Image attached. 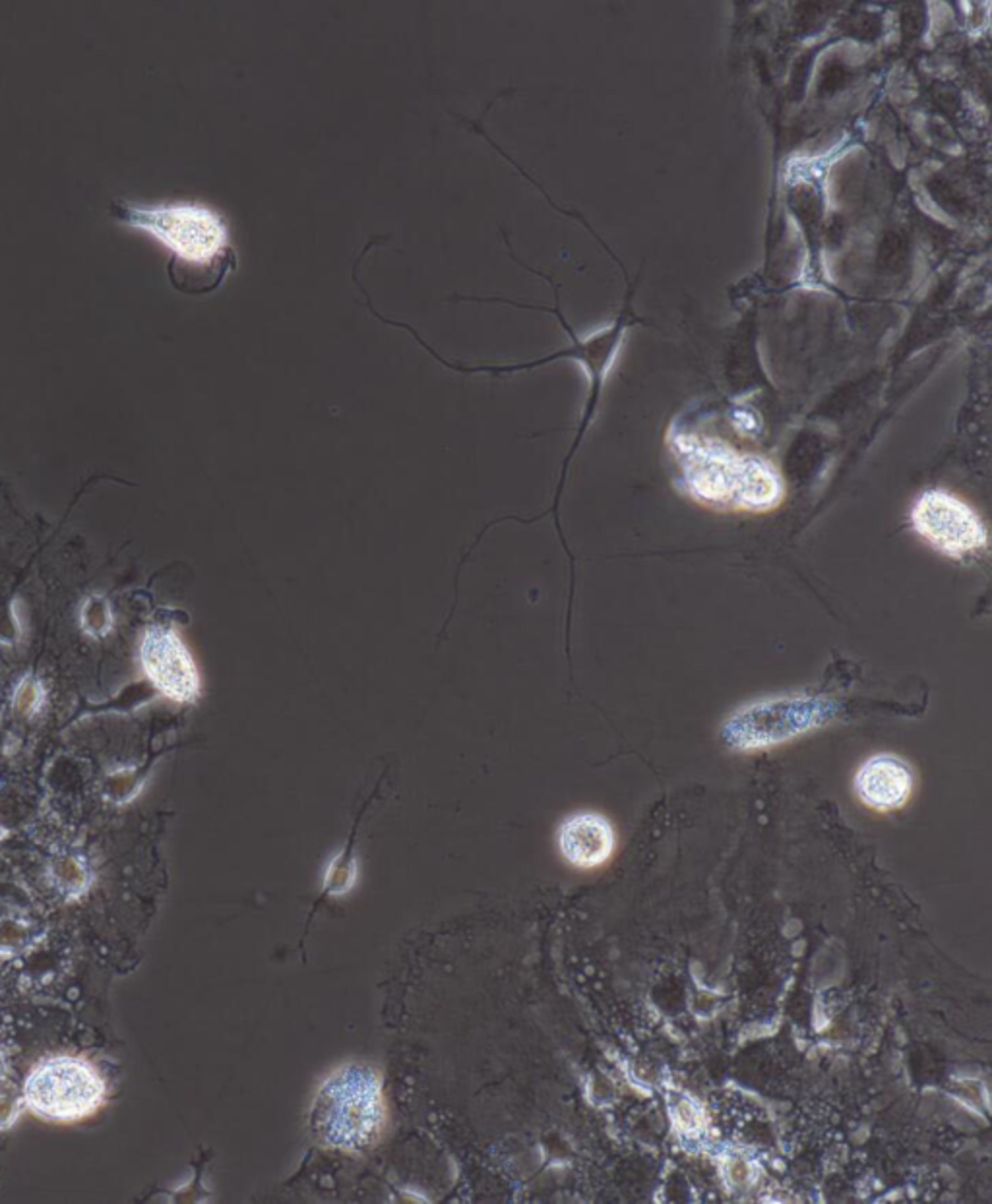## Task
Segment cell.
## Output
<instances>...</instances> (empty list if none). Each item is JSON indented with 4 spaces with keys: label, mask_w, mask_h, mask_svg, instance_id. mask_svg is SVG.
Masks as SVG:
<instances>
[{
    "label": "cell",
    "mask_w": 992,
    "mask_h": 1204,
    "mask_svg": "<svg viewBox=\"0 0 992 1204\" xmlns=\"http://www.w3.org/2000/svg\"><path fill=\"white\" fill-rule=\"evenodd\" d=\"M119 223L154 238L170 252L167 277L189 296L212 294L237 271L238 256L224 215L192 200L126 202L111 205Z\"/></svg>",
    "instance_id": "6da1fadb"
},
{
    "label": "cell",
    "mask_w": 992,
    "mask_h": 1204,
    "mask_svg": "<svg viewBox=\"0 0 992 1204\" xmlns=\"http://www.w3.org/2000/svg\"><path fill=\"white\" fill-rule=\"evenodd\" d=\"M669 448L680 471V490L702 506L767 514L785 500L783 474L764 455L687 430H673Z\"/></svg>",
    "instance_id": "7a4b0ae2"
},
{
    "label": "cell",
    "mask_w": 992,
    "mask_h": 1204,
    "mask_svg": "<svg viewBox=\"0 0 992 1204\" xmlns=\"http://www.w3.org/2000/svg\"><path fill=\"white\" fill-rule=\"evenodd\" d=\"M502 240H504V247H507L508 256H510V258L514 259V262H516L518 266H521L524 270H528L531 271V273H535V275H539L542 280H545V282L551 285V289L554 291L553 308H551V306H542V304L516 303V301H512V299H500V296H477V294H454V296H451V301H465V303L483 304H510V306H516V308L542 310V312H547V315H553L554 318L559 320V324H561V327H563L564 331L570 336V347L556 351V353H551V355H547V357H542V359H535V361L514 362V364H463V362H451L448 361V359H442V357H440V353H437V351L432 349L429 343H427L425 339L419 336V331L415 329V327L409 326V324H406V322H400V320H390V318H386V316L380 315V312L374 308V304H372L371 301V294H369V291H367L365 287H361L359 291H361L362 296H365V304H367L369 312H371V315L374 316L376 320H380L383 324H388V326L406 329V331H409V334H411V338L415 339L419 345H421L423 349L427 351V353H429L430 357H432L435 361H439L440 364H444L446 369L460 372V374H486V376L502 378V376H512V374H518V372L535 371V369L545 366V364H549V362L564 361V359H568V361H575L578 364H582V366H584V371H586L587 378H589V385H591V395H589V409H587L586 415V418H589V413H591V409H594V406H596V399H598L599 390H601V383H603V380H605V376H607V372H609L610 364H613V362H615V359H617V353H619V347L622 345L624 331H626V329L631 327L632 322H634V312H632L631 306L632 291H628V296H626V304H624L622 312L617 316V320H615L613 324H609L607 327H603V329H598V331H594V334H591V336H587V338H580V336L575 334L574 329H572V326L568 324V320L564 318L563 310H561V294H559V287H556V283H554L553 280L547 275V273H543V271L539 270H533V268H531V266H528L526 262H521V259L516 258V254H514V250H512V245H510V238H508V235L504 233V231H502Z\"/></svg>",
    "instance_id": "3957f363"
},
{
    "label": "cell",
    "mask_w": 992,
    "mask_h": 1204,
    "mask_svg": "<svg viewBox=\"0 0 992 1204\" xmlns=\"http://www.w3.org/2000/svg\"><path fill=\"white\" fill-rule=\"evenodd\" d=\"M383 1077L367 1065L350 1063L327 1075L311 1108L316 1140L341 1152H365L386 1129Z\"/></svg>",
    "instance_id": "277c9868"
},
{
    "label": "cell",
    "mask_w": 992,
    "mask_h": 1204,
    "mask_svg": "<svg viewBox=\"0 0 992 1204\" xmlns=\"http://www.w3.org/2000/svg\"><path fill=\"white\" fill-rule=\"evenodd\" d=\"M839 705L812 694H781L755 699L723 722L722 738L734 752H758L787 743L834 721Z\"/></svg>",
    "instance_id": "5b68a950"
},
{
    "label": "cell",
    "mask_w": 992,
    "mask_h": 1204,
    "mask_svg": "<svg viewBox=\"0 0 992 1204\" xmlns=\"http://www.w3.org/2000/svg\"><path fill=\"white\" fill-rule=\"evenodd\" d=\"M105 1092L102 1075L86 1059L57 1056L35 1065L23 1082L22 1100L47 1121L72 1124L95 1114Z\"/></svg>",
    "instance_id": "8992f818"
},
{
    "label": "cell",
    "mask_w": 992,
    "mask_h": 1204,
    "mask_svg": "<svg viewBox=\"0 0 992 1204\" xmlns=\"http://www.w3.org/2000/svg\"><path fill=\"white\" fill-rule=\"evenodd\" d=\"M909 521L931 549L952 560L979 554L989 546V529L977 509L944 488L921 492L911 506Z\"/></svg>",
    "instance_id": "52a82bcc"
},
{
    "label": "cell",
    "mask_w": 992,
    "mask_h": 1204,
    "mask_svg": "<svg viewBox=\"0 0 992 1204\" xmlns=\"http://www.w3.org/2000/svg\"><path fill=\"white\" fill-rule=\"evenodd\" d=\"M140 663L152 686L175 703L202 696V678L181 635L165 626L149 628L140 643Z\"/></svg>",
    "instance_id": "ba28073f"
},
{
    "label": "cell",
    "mask_w": 992,
    "mask_h": 1204,
    "mask_svg": "<svg viewBox=\"0 0 992 1204\" xmlns=\"http://www.w3.org/2000/svg\"><path fill=\"white\" fill-rule=\"evenodd\" d=\"M853 788L857 798L870 810L882 813L902 810L914 796V767L900 755H872L858 767Z\"/></svg>",
    "instance_id": "9c48e42d"
},
{
    "label": "cell",
    "mask_w": 992,
    "mask_h": 1204,
    "mask_svg": "<svg viewBox=\"0 0 992 1204\" xmlns=\"http://www.w3.org/2000/svg\"><path fill=\"white\" fill-rule=\"evenodd\" d=\"M615 829L609 820L594 811L574 813L559 829V848L566 862L582 869L603 866L615 850Z\"/></svg>",
    "instance_id": "30bf717a"
},
{
    "label": "cell",
    "mask_w": 992,
    "mask_h": 1204,
    "mask_svg": "<svg viewBox=\"0 0 992 1204\" xmlns=\"http://www.w3.org/2000/svg\"><path fill=\"white\" fill-rule=\"evenodd\" d=\"M51 878L63 893L79 895L90 885V867L78 856H58L51 864Z\"/></svg>",
    "instance_id": "8fae6325"
},
{
    "label": "cell",
    "mask_w": 992,
    "mask_h": 1204,
    "mask_svg": "<svg viewBox=\"0 0 992 1204\" xmlns=\"http://www.w3.org/2000/svg\"><path fill=\"white\" fill-rule=\"evenodd\" d=\"M113 614L107 598L102 595H91L79 608V628L91 637H103L111 631Z\"/></svg>",
    "instance_id": "7c38bea8"
},
{
    "label": "cell",
    "mask_w": 992,
    "mask_h": 1204,
    "mask_svg": "<svg viewBox=\"0 0 992 1204\" xmlns=\"http://www.w3.org/2000/svg\"><path fill=\"white\" fill-rule=\"evenodd\" d=\"M138 790H140V777L132 769H119L109 773L103 780V794L114 804L130 802L138 794Z\"/></svg>",
    "instance_id": "4fadbf2b"
},
{
    "label": "cell",
    "mask_w": 992,
    "mask_h": 1204,
    "mask_svg": "<svg viewBox=\"0 0 992 1204\" xmlns=\"http://www.w3.org/2000/svg\"><path fill=\"white\" fill-rule=\"evenodd\" d=\"M30 941V928L22 920L14 916L0 918V951L2 953H16Z\"/></svg>",
    "instance_id": "5bb4252c"
},
{
    "label": "cell",
    "mask_w": 992,
    "mask_h": 1204,
    "mask_svg": "<svg viewBox=\"0 0 992 1204\" xmlns=\"http://www.w3.org/2000/svg\"><path fill=\"white\" fill-rule=\"evenodd\" d=\"M43 701V686L35 678H23L14 691V709L18 715H32Z\"/></svg>",
    "instance_id": "9a60e30c"
},
{
    "label": "cell",
    "mask_w": 992,
    "mask_h": 1204,
    "mask_svg": "<svg viewBox=\"0 0 992 1204\" xmlns=\"http://www.w3.org/2000/svg\"><path fill=\"white\" fill-rule=\"evenodd\" d=\"M23 1100L8 1094V1092H0V1129H11L18 1115L22 1112Z\"/></svg>",
    "instance_id": "2e32d148"
},
{
    "label": "cell",
    "mask_w": 992,
    "mask_h": 1204,
    "mask_svg": "<svg viewBox=\"0 0 992 1204\" xmlns=\"http://www.w3.org/2000/svg\"><path fill=\"white\" fill-rule=\"evenodd\" d=\"M4 1073H6V1063H4V1056H2V1052H0V1079L4 1077Z\"/></svg>",
    "instance_id": "e0dca14e"
}]
</instances>
